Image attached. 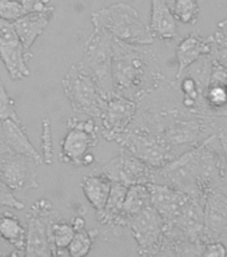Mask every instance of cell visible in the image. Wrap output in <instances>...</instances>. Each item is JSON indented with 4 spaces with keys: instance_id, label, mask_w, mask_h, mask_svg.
Masks as SVG:
<instances>
[{
    "instance_id": "cell-1",
    "label": "cell",
    "mask_w": 227,
    "mask_h": 257,
    "mask_svg": "<svg viewBox=\"0 0 227 257\" xmlns=\"http://www.w3.org/2000/svg\"><path fill=\"white\" fill-rule=\"evenodd\" d=\"M150 44H130L112 38L114 92L136 103L167 80Z\"/></svg>"
},
{
    "instance_id": "cell-2",
    "label": "cell",
    "mask_w": 227,
    "mask_h": 257,
    "mask_svg": "<svg viewBox=\"0 0 227 257\" xmlns=\"http://www.w3.org/2000/svg\"><path fill=\"white\" fill-rule=\"evenodd\" d=\"M94 27L107 31L112 38L130 44H152L155 36L140 20L135 8L127 3H116L92 12Z\"/></svg>"
},
{
    "instance_id": "cell-3",
    "label": "cell",
    "mask_w": 227,
    "mask_h": 257,
    "mask_svg": "<svg viewBox=\"0 0 227 257\" xmlns=\"http://www.w3.org/2000/svg\"><path fill=\"white\" fill-rule=\"evenodd\" d=\"M80 64L106 99L115 94L112 82V36L107 31L94 27Z\"/></svg>"
},
{
    "instance_id": "cell-4",
    "label": "cell",
    "mask_w": 227,
    "mask_h": 257,
    "mask_svg": "<svg viewBox=\"0 0 227 257\" xmlns=\"http://www.w3.org/2000/svg\"><path fill=\"white\" fill-rule=\"evenodd\" d=\"M62 84L72 111L91 118L102 116L107 106V99L100 94L95 82L82 64H74L64 75Z\"/></svg>"
},
{
    "instance_id": "cell-5",
    "label": "cell",
    "mask_w": 227,
    "mask_h": 257,
    "mask_svg": "<svg viewBox=\"0 0 227 257\" xmlns=\"http://www.w3.org/2000/svg\"><path fill=\"white\" fill-rule=\"evenodd\" d=\"M115 142L154 169L162 168L176 158L170 146L160 137L139 128L128 127Z\"/></svg>"
},
{
    "instance_id": "cell-6",
    "label": "cell",
    "mask_w": 227,
    "mask_h": 257,
    "mask_svg": "<svg viewBox=\"0 0 227 257\" xmlns=\"http://www.w3.org/2000/svg\"><path fill=\"white\" fill-rule=\"evenodd\" d=\"M62 217L48 200H39L27 214V244L24 256H54L50 240L52 221Z\"/></svg>"
},
{
    "instance_id": "cell-7",
    "label": "cell",
    "mask_w": 227,
    "mask_h": 257,
    "mask_svg": "<svg viewBox=\"0 0 227 257\" xmlns=\"http://www.w3.org/2000/svg\"><path fill=\"white\" fill-rule=\"evenodd\" d=\"M128 229L135 238L139 254H160L164 242L163 218L154 205H150L132 217Z\"/></svg>"
},
{
    "instance_id": "cell-8",
    "label": "cell",
    "mask_w": 227,
    "mask_h": 257,
    "mask_svg": "<svg viewBox=\"0 0 227 257\" xmlns=\"http://www.w3.org/2000/svg\"><path fill=\"white\" fill-rule=\"evenodd\" d=\"M67 127V134L62 141L60 160L74 166H83L84 157L98 145V127L92 118H70Z\"/></svg>"
},
{
    "instance_id": "cell-9",
    "label": "cell",
    "mask_w": 227,
    "mask_h": 257,
    "mask_svg": "<svg viewBox=\"0 0 227 257\" xmlns=\"http://www.w3.org/2000/svg\"><path fill=\"white\" fill-rule=\"evenodd\" d=\"M0 59L12 80H20L31 75L28 60L31 52L24 48L14 23L0 19Z\"/></svg>"
},
{
    "instance_id": "cell-10",
    "label": "cell",
    "mask_w": 227,
    "mask_h": 257,
    "mask_svg": "<svg viewBox=\"0 0 227 257\" xmlns=\"http://www.w3.org/2000/svg\"><path fill=\"white\" fill-rule=\"evenodd\" d=\"M38 165L35 160L22 154L8 153L0 158V180L15 193H27L39 188Z\"/></svg>"
},
{
    "instance_id": "cell-11",
    "label": "cell",
    "mask_w": 227,
    "mask_h": 257,
    "mask_svg": "<svg viewBox=\"0 0 227 257\" xmlns=\"http://www.w3.org/2000/svg\"><path fill=\"white\" fill-rule=\"evenodd\" d=\"M154 170L155 169L151 168L150 165L122 149V152L118 156L104 165L102 173H104L112 182L132 186V185L152 182Z\"/></svg>"
},
{
    "instance_id": "cell-12",
    "label": "cell",
    "mask_w": 227,
    "mask_h": 257,
    "mask_svg": "<svg viewBox=\"0 0 227 257\" xmlns=\"http://www.w3.org/2000/svg\"><path fill=\"white\" fill-rule=\"evenodd\" d=\"M138 103L122 95L114 94L107 99V106L102 114V132L106 141L115 142L116 138L127 132L135 119Z\"/></svg>"
},
{
    "instance_id": "cell-13",
    "label": "cell",
    "mask_w": 227,
    "mask_h": 257,
    "mask_svg": "<svg viewBox=\"0 0 227 257\" xmlns=\"http://www.w3.org/2000/svg\"><path fill=\"white\" fill-rule=\"evenodd\" d=\"M227 228V194L220 188L212 189L204 202V240H218Z\"/></svg>"
},
{
    "instance_id": "cell-14",
    "label": "cell",
    "mask_w": 227,
    "mask_h": 257,
    "mask_svg": "<svg viewBox=\"0 0 227 257\" xmlns=\"http://www.w3.org/2000/svg\"><path fill=\"white\" fill-rule=\"evenodd\" d=\"M176 22L178 20L166 0H151V16L148 27L155 39L163 40L167 44L174 42L179 36Z\"/></svg>"
},
{
    "instance_id": "cell-15",
    "label": "cell",
    "mask_w": 227,
    "mask_h": 257,
    "mask_svg": "<svg viewBox=\"0 0 227 257\" xmlns=\"http://www.w3.org/2000/svg\"><path fill=\"white\" fill-rule=\"evenodd\" d=\"M54 14H55V8L51 6L44 11L27 12L23 16H20L19 19L12 22L24 48L28 52L31 51L32 44L36 38L42 35L44 30L47 28V26L54 18Z\"/></svg>"
},
{
    "instance_id": "cell-16",
    "label": "cell",
    "mask_w": 227,
    "mask_h": 257,
    "mask_svg": "<svg viewBox=\"0 0 227 257\" xmlns=\"http://www.w3.org/2000/svg\"><path fill=\"white\" fill-rule=\"evenodd\" d=\"M212 44H214V35L202 38L198 34H190L180 40L176 47V62H178V71L176 78L182 75V72L192 64L194 62L204 55L211 54Z\"/></svg>"
},
{
    "instance_id": "cell-17",
    "label": "cell",
    "mask_w": 227,
    "mask_h": 257,
    "mask_svg": "<svg viewBox=\"0 0 227 257\" xmlns=\"http://www.w3.org/2000/svg\"><path fill=\"white\" fill-rule=\"evenodd\" d=\"M2 133L4 142L12 154L27 156L36 162L43 164V157L28 138L23 122H16L14 119L2 120Z\"/></svg>"
},
{
    "instance_id": "cell-18",
    "label": "cell",
    "mask_w": 227,
    "mask_h": 257,
    "mask_svg": "<svg viewBox=\"0 0 227 257\" xmlns=\"http://www.w3.org/2000/svg\"><path fill=\"white\" fill-rule=\"evenodd\" d=\"M111 188L112 181L104 173H100L98 176L84 177L82 181V190L92 208L95 209L96 216L106 208Z\"/></svg>"
},
{
    "instance_id": "cell-19",
    "label": "cell",
    "mask_w": 227,
    "mask_h": 257,
    "mask_svg": "<svg viewBox=\"0 0 227 257\" xmlns=\"http://www.w3.org/2000/svg\"><path fill=\"white\" fill-rule=\"evenodd\" d=\"M0 236L24 256L27 244V228H24L18 217L11 213L0 212Z\"/></svg>"
},
{
    "instance_id": "cell-20",
    "label": "cell",
    "mask_w": 227,
    "mask_h": 257,
    "mask_svg": "<svg viewBox=\"0 0 227 257\" xmlns=\"http://www.w3.org/2000/svg\"><path fill=\"white\" fill-rule=\"evenodd\" d=\"M75 228L70 222H66L63 217H59L52 221L50 229V240L54 256L59 254H68V245L75 236Z\"/></svg>"
},
{
    "instance_id": "cell-21",
    "label": "cell",
    "mask_w": 227,
    "mask_h": 257,
    "mask_svg": "<svg viewBox=\"0 0 227 257\" xmlns=\"http://www.w3.org/2000/svg\"><path fill=\"white\" fill-rule=\"evenodd\" d=\"M150 205H152V197L148 184H139L128 186L127 196L124 200V214L131 218L139 212H142L143 209L148 208Z\"/></svg>"
},
{
    "instance_id": "cell-22",
    "label": "cell",
    "mask_w": 227,
    "mask_h": 257,
    "mask_svg": "<svg viewBox=\"0 0 227 257\" xmlns=\"http://www.w3.org/2000/svg\"><path fill=\"white\" fill-rule=\"evenodd\" d=\"M98 234L99 230H86V229L76 230L75 236L67 248L68 256L82 257L88 254Z\"/></svg>"
},
{
    "instance_id": "cell-23",
    "label": "cell",
    "mask_w": 227,
    "mask_h": 257,
    "mask_svg": "<svg viewBox=\"0 0 227 257\" xmlns=\"http://www.w3.org/2000/svg\"><path fill=\"white\" fill-rule=\"evenodd\" d=\"M172 12L176 20L183 24L195 26L199 18V4L198 0H175Z\"/></svg>"
},
{
    "instance_id": "cell-24",
    "label": "cell",
    "mask_w": 227,
    "mask_h": 257,
    "mask_svg": "<svg viewBox=\"0 0 227 257\" xmlns=\"http://www.w3.org/2000/svg\"><path fill=\"white\" fill-rule=\"evenodd\" d=\"M42 157L46 165H51L54 161V141L50 118H43L42 122Z\"/></svg>"
},
{
    "instance_id": "cell-25",
    "label": "cell",
    "mask_w": 227,
    "mask_h": 257,
    "mask_svg": "<svg viewBox=\"0 0 227 257\" xmlns=\"http://www.w3.org/2000/svg\"><path fill=\"white\" fill-rule=\"evenodd\" d=\"M6 119H14L16 122H22L16 112L15 99L7 92L4 84L0 80V122Z\"/></svg>"
},
{
    "instance_id": "cell-26",
    "label": "cell",
    "mask_w": 227,
    "mask_h": 257,
    "mask_svg": "<svg viewBox=\"0 0 227 257\" xmlns=\"http://www.w3.org/2000/svg\"><path fill=\"white\" fill-rule=\"evenodd\" d=\"M26 14L22 2L18 0H0V19L15 22Z\"/></svg>"
},
{
    "instance_id": "cell-27",
    "label": "cell",
    "mask_w": 227,
    "mask_h": 257,
    "mask_svg": "<svg viewBox=\"0 0 227 257\" xmlns=\"http://www.w3.org/2000/svg\"><path fill=\"white\" fill-rule=\"evenodd\" d=\"M214 35V44H212L211 56L214 62L227 68V36L216 30Z\"/></svg>"
},
{
    "instance_id": "cell-28",
    "label": "cell",
    "mask_w": 227,
    "mask_h": 257,
    "mask_svg": "<svg viewBox=\"0 0 227 257\" xmlns=\"http://www.w3.org/2000/svg\"><path fill=\"white\" fill-rule=\"evenodd\" d=\"M0 206H7V208L15 209V210L24 209V204L18 200L15 192L8 188L7 184L2 180H0Z\"/></svg>"
},
{
    "instance_id": "cell-29",
    "label": "cell",
    "mask_w": 227,
    "mask_h": 257,
    "mask_svg": "<svg viewBox=\"0 0 227 257\" xmlns=\"http://www.w3.org/2000/svg\"><path fill=\"white\" fill-rule=\"evenodd\" d=\"M212 127L214 134L218 137L222 149H223L224 158H226V177H227V115L212 116Z\"/></svg>"
},
{
    "instance_id": "cell-30",
    "label": "cell",
    "mask_w": 227,
    "mask_h": 257,
    "mask_svg": "<svg viewBox=\"0 0 227 257\" xmlns=\"http://www.w3.org/2000/svg\"><path fill=\"white\" fill-rule=\"evenodd\" d=\"M202 256H211V257H224L227 256V249L224 244L220 240L208 241L204 244V249Z\"/></svg>"
},
{
    "instance_id": "cell-31",
    "label": "cell",
    "mask_w": 227,
    "mask_h": 257,
    "mask_svg": "<svg viewBox=\"0 0 227 257\" xmlns=\"http://www.w3.org/2000/svg\"><path fill=\"white\" fill-rule=\"evenodd\" d=\"M23 4V8L26 14L27 12H38V11H44L50 8V2L51 0H20Z\"/></svg>"
},
{
    "instance_id": "cell-32",
    "label": "cell",
    "mask_w": 227,
    "mask_h": 257,
    "mask_svg": "<svg viewBox=\"0 0 227 257\" xmlns=\"http://www.w3.org/2000/svg\"><path fill=\"white\" fill-rule=\"evenodd\" d=\"M0 256H22V253L18 252L10 242L0 236Z\"/></svg>"
},
{
    "instance_id": "cell-33",
    "label": "cell",
    "mask_w": 227,
    "mask_h": 257,
    "mask_svg": "<svg viewBox=\"0 0 227 257\" xmlns=\"http://www.w3.org/2000/svg\"><path fill=\"white\" fill-rule=\"evenodd\" d=\"M74 225V228L75 230H80V229H86V220H84L83 217L80 216H76L71 222Z\"/></svg>"
},
{
    "instance_id": "cell-34",
    "label": "cell",
    "mask_w": 227,
    "mask_h": 257,
    "mask_svg": "<svg viewBox=\"0 0 227 257\" xmlns=\"http://www.w3.org/2000/svg\"><path fill=\"white\" fill-rule=\"evenodd\" d=\"M8 153H11V152L8 150L7 145H6V142H4V140H3V133H2V122H0V158L6 156V154H8Z\"/></svg>"
},
{
    "instance_id": "cell-35",
    "label": "cell",
    "mask_w": 227,
    "mask_h": 257,
    "mask_svg": "<svg viewBox=\"0 0 227 257\" xmlns=\"http://www.w3.org/2000/svg\"><path fill=\"white\" fill-rule=\"evenodd\" d=\"M218 31H220L224 36H227V18L218 23Z\"/></svg>"
},
{
    "instance_id": "cell-36",
    "label": "cell",
    "mask_w": 227,
    "mask_h": 257,
    "mask_svg": "<svg viewBox=\"0 0 227 257\" xmlns=\"http://www.w3.org/2000/svg\"><path fill=\"white\" fill-rule=\"evenodd\" d=\"M218 240L222 241V242H223V244H224V246H226V249H227V228L224 229L223 233H222V234H220L219 238H218Z\"/></svg>"
},
{
    "instance_id": "cell-37",
    "label": "cell",
    "mask_w": 227,
    "mask_h": 257,
    "mask_svg": "<svg viewBox=\"0 0 227 257\" xmlns=\"http://www.w3.org/2000/svg\"><path fill=\"white\" fill-rule=\"evenodd\" d=\"M166 3L170 6V8L172 10V7H174V3H175V0H166Z\"/></svg>"
},
{
    "instance_id": "cell-38",
    "label": "cell",
    "mask_w": 227,
    "mask_h": 257,
    "mask_svg": "<svg viewBox=\"0 0 227 257\" xmlns=\"http://www.w3.org/2000/svg\"><path fill=\"white\" fill-rule=\"evenodd\" d=\"M220 190H222V192H223L224 194H227V182H226V184L222 185V186H220Z\"/></svg>"
},
{
    "instance_id": "cell-39",
    "label": "cell",
    "mask_w": 227,
    "mask_h": 257,
    "mask_svg": "<svg viewBox=\"0 0 227 257\" xmlns=\"http://www.w3.org/2000/svg\"><path fill=\"white\" fill-rule=\"evenodd\" d=\"M226 86H227V82H226Z\"/></svg>"
}]
</instances>
